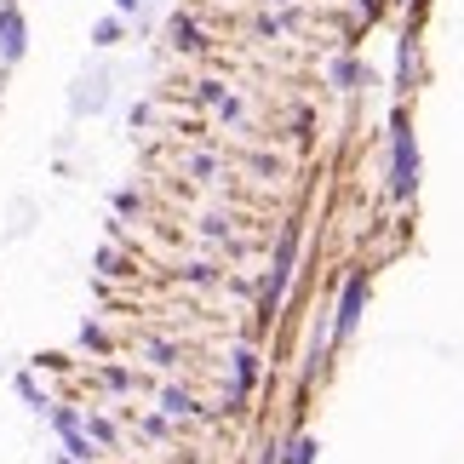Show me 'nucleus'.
Returning <instances> with one entry per match:
<instances>
[{"label":"nucleus","mask_w":464,"mask_h":464,"mask_svg":"<svg viewBox=\"0 0 464 464\" xmlns=\"http://www.w3.org/2000/svg\"><path fill=\"white\" fill-rule=\"evenodd\" d=\"M396 195H413V184H419V150H413V132L407 127H396Z\"/></svg>","instance_id":"f257e3e1"},{"label":"nucleus","mask_w":464,"mask_h":464,"mask_svg":"<svg viewBox=\"0 0 464 464\" xmlns=\"http://www.w3.org/2000/svg\"><path fill=\"white\" fill-rule=\"evenodd\" d=\"M362 304H367V281L355 276L350 287H344V304H338V321H333V333H338V338H344V333L355 327V315H362Z\"/></svg>","instance_id":"f03ea898"},{"label":"nucleus","mask_w":464,"mask_h":464,"mask_svg":"<svg viewBox=\"0 0 464 464\" xmlns=\"http://www.w3.org/2000/svg\"><path fill=\"white\" fill-rule=\"evenodd\" d=\"M0 52H6V58H17V52H24V17H17L12 6L0 12Z\"/></svg>","instance_id":"7ed1b4c3"},{"label":"nucleus","mask_w":464,"mask_h":464,"mask_svg":"<svg viewBox=\"0 0 464 464\" xmlns=\"http://www.w3.org/2000/svg\"><path fill=\"white\" fill-rule=\"evenodd\" d=\"M253 379H258V355H253V350H241V355H236V396H241V390L253 384Z\"/></svg>","instance_id":"20e7f679"},{"label":"nucleus","mask_w":464,"mask_h":464,"mask_svg":"<svg viewBox=\"0 0 464 464\" xmlns=\"http://www.w3.org/2000/svg\"><path fill=\"white\" fill-rule=\"evenodd\" d=\"M315 459V441H293V459L287 464H310Z\"/></svg>","instance_id":"39448f33"},{"label":"nucleus","mask_w":464,"mask_h":464,"mask_svg":"<svg viewBox=\"0 0 464 464\" xmlns=\"http://www.w3.org/2000/svg\"><path fill=\"white\" fill-rule=\"evenodd\" d=\"M115 6H127V12H132V6H138V0H115Z\"/></svg>","instance_id":"423d86ee"}]
</instances>
